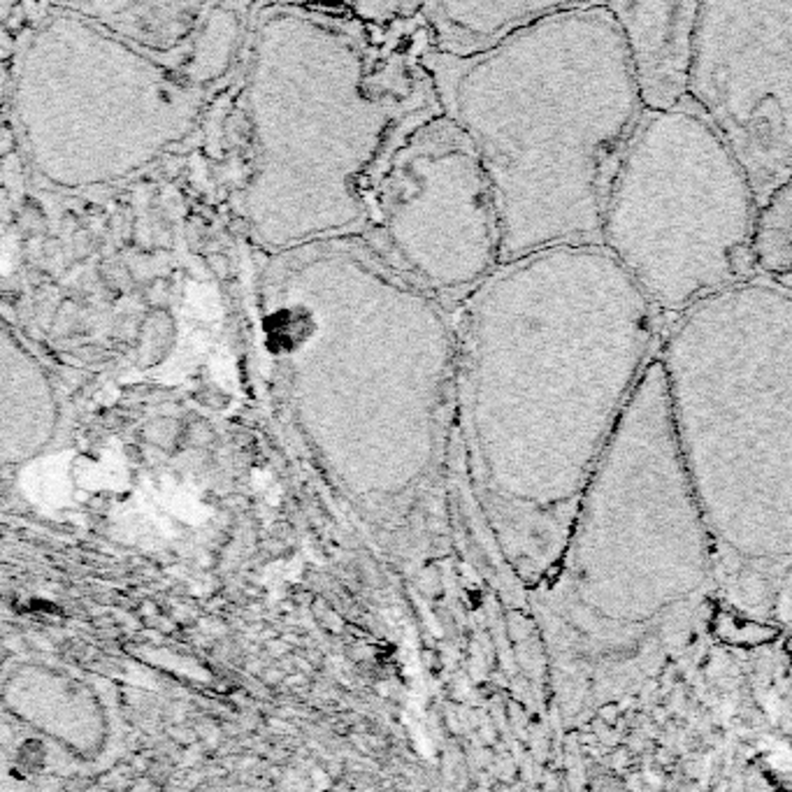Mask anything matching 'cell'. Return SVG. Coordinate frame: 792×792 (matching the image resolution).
<instances>
[{"instance_id":"52a82bcc","label":"cell","mask_w":792,"mask_h":792,"mask_svg":"<svg viewBox=\"0 0 792 792\" xmlns=\"http://www.w3.org/2000/svg\"><path fill=\"white\" fill-rule=\"evenodd\" d=\"M757 270L767 275L792 272V184L776 193L762 209Z\"/></svg>"},{"instance_id":"9c48e42d","label":"cell","mask_w":792,"mask_h":792,"mask_svg":"<svg viewBox=\"0 0 792 792\" xmlns=\"http://www.w3.org/2000/svg\"><path fill=\"white\" fill-rule=\"evenodd\" d=\"M788 651H790V653H792V644H790V646H788Z\"/></svg>"},{"instance_id":"7a4b0ae2","label":"cell","mask_w":792,"mask_h":792,"mask_svg":"<svg viewBox=\"0 0 792 792\" xmlns=\"http://www.w3.org/2000/svg\"><path fill=\"white\" fill-rule=\"evenodd\" d=\"M463 112L495 193L502 265L602 246L604 203L646 112L607 3H562L479 56Z\"/></svg>"},{"instance_id":"3957f363","label":"cell","mask_w":792,"mask_h":792,"mask_svg":"<svg viewBox=\"0 0 792 792\" xmlns=\"http://www.w3.org/2000/svg\"><path fill=\"white\" fill-rule=\"evenodd\" d=\"M674 435L704 521L792 542V289L757 272L662 321Z\"/></svg>"},{"instance_id":"ba28073f","label":"cell","mask_w":792,"mask_h":792,"mask_svg":"<svg viewBox=\"0 0 792 792\" xmlns=\"http://www.w3.org/2000/svg\"><path fill=\"white\" fill-rule=\"evenodd\" d=\"M771 277L781 279V282H783L785 286H790V289H792V272H788V275H771Z\"/></svg>"},{"instance_id":"5b68a950","label":"cell","mask_w":792,"mask_h":792,"mask_svg":"<svg viewBox=\"0 0 792 792\" xmlns=\"http://www.w3.org/2000/svg\"><path fill=\"white\" fill-rule=\"evenodd\" d=\"M688 103L764 209L792 184V3H700Z\"/></svg>"},{"instance_id":"277c9868","label":"cell","mask_w":792,"mask_h":792,"mask_svg":"<svg viewBox=\"0 0 792 792\" xmlns=\"http://www.w3.org/2000/svg\"><path fill=\"white\" fill-rule=\"evenodd\" d=\"M760 221L746 170L685 101L644 112L604 203L602 246L669 321L760 272Z\"/></svg>"},{"instance_id":"8992f818","label":"cell","mask_w":792,"mask_h":792,"mask_svg":"<svg viewBox=\"0 0 792 792\" xmlns=\"http://www.w3.org/2000/svg\"><path fill=\"white\" fill-rule=\"evenodd\" d=\"M607 10L621 26L644 110L681 107L690 91L700 3L618 0Z\"/></svg>"},{"instance_id":"6da1fadb","label":"cell","mask_w":792,"mask_h":792,"mask_svg":"<svg viewBox=\"0 0 792 792\" xmlns=\"http://www.w3.org/2000/svg\"><path fill=\"white\" fill-rule=\"evenodd\" d=\"M662 316L604 246L504 263L472 311L470 437L495 511L523 535L576 521Z\"/></svg>"}]
</instances>
